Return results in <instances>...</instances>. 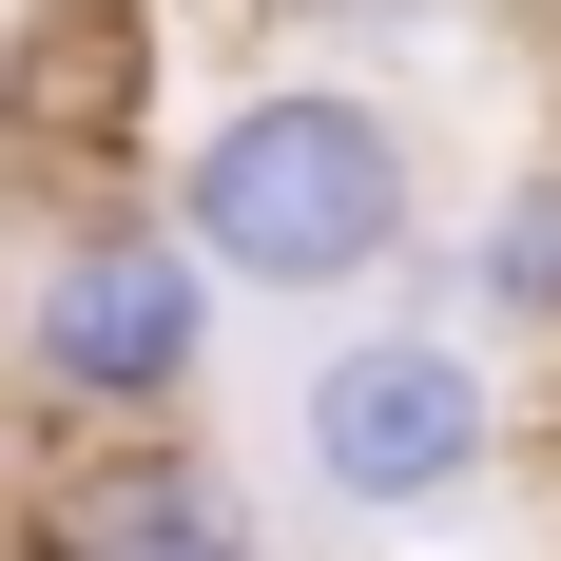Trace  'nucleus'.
<instances>
[{
  "label": "nucleus",
  "mask_w": 561,
  "mask_h": 561,
  "mask_svg": "<svg viewBox=\"0 0 561 561\" xmlns=\"http://www.w3.org/2000/svg\"><path fill=\"white\" fill-rule=\"evenodd\" d=\"M174 214L214 252L232 290H272V310H330V290H388L426 252V156H407V116L348 78V58H290L252 98L194 116V156H174Z\"/></svg>",
  "instance_id": "nucleus-1"
},
{
  "label": "nucleus",
  "mask_w": 561,
  "mask_h": 561,
  "mask_svg": "<svg viewBox=\"0 0 561 561\" xmlns=\"http://www.w3.org/2000/svg\"><path fill=\"white\" fill-rule=\"evenodd\" d=\"M290 465H310V504L348 523H426L465 504L484 465H504V368L465 310H368L290 368Z\"/></svg>",
  "instance_id": "nucleus-2"
},
{
  "label": "nucleus",
  "mask_w": 561,
  "mask_h": 561,
  "mask_svg": "<svg viewBox=\"0 0 561 561\" xmlns=\"http://www.w3.org/2000/svg\"><path fill=\"white\" fill-rule=\"evenodd\" d=\"M214 310H232V272L194 252V214H78L20 290V368L58 426H174L214 388Z\"/></svg>",
  "instance_id": "nucleus-3"
},
{
  "label": "nucleus",
  "mask_w": 561,
  "mask_h": 561,
  "mask_svg": "<svg viewBox=\"0 0 561 561\" xmlns=\"http://www.w3.org/2000/svg\"><path fill=\"white\" fill-rule=\"evenodd\" d=\"M465 310L523 348H561V156H523L484 214H465Z\"/></svg>",
  "instance_id": "nucleus-4"
},
{
  "label": "nucleus",
  "mask_w": 561,
  "mask_h": 561,
  "mask_svg": "<svg viewBox=\"0 0 561 561\" xmlns=\"http://www.w3.org/2000/svg\"><path fill=\"white\" fill-rule=\"evenodd\" d=\"M78 561H252V523H232L214 484H194V465L136 426V465H116L98 504H78Z\"/></svg>",
  "instance_id": "nucleus-5"
}]
</instances>
